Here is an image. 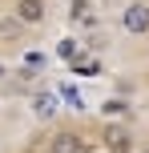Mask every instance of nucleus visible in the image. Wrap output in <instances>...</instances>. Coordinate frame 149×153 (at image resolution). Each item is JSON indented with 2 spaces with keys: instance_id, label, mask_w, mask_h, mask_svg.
Masks as SVG:
<instances>
[{
  "instance_id": "1",
  "label": "nucleus",
  "mask_w": 149,
  "mask_h": 153,
  "mask_svg": "<svg viewBox=\"0 0 149 153\" xmlns=\"http://www.w3.org/2000/svg\"><path fill=\"white\" fill-rule=\"evenodd\" d=\"M121 28L129 36H149V0H129L121 8Z\"/></svg>"
},
{
  "instance_id": "2",
  "label": "nucleus",
  "mask_w": 149,
  "mask_h": 153,
  "mask_svg": "<svg viewBox=\"0 0 149 153\" xmlns=\"http://www.w3.org/2000/svg\"><path fill=\"white\" fill-rule=\"evenodd\" d=\"M12 16L24 28H40L48 20V0H12Z\"/></svg>"
},
{
  "instance_id": "3",
  "label": "nucleus",
  "mask_w": 149,
  "mask_h": 153,
  "mask_svg": "<svg viewBox=\"0 0 149 153\" xmlns=\"http://www.w3.org/2000/svg\"><path fill=\"white\" fill-rule=\"evenodd\" d=\"M105 145H109V153H129L133 149V133L125 125H109L105 129Z\"/></svg>"
},
{
  "instance_id": "4",
  "label": "nucleus",
  "mask_w": 149,
  "mask_h": 153,
  "mask_svg": "<svg viewBox=\"0 0 149 153\" xmlns=\"http://www.w3.org/2000/svg\"><path fill=\"white\" fill-rule=\"evenodd\" d=\"M69 24H85V28H93V24H97L93 0H73V4H69Z\"/></svg>"
},
{
  "instance_id": "5",
  "label": "nucleus",
  "mask_w": 149,
  "mask_h": 153,
  "mask_svg": "<svg viewBox=\"0 0 149 153\" xmlns=\"http://www.w3.org/2000/svg\"><path fill=\"white\" fill-rule=\"evenodd\" d=\"M53 113H56V93H36L32 97V117L36 121H53Z\"/></svg>"
},
{
  "instance_id": "6",
  "label": "nucleus",
  "mask_w": 149,
  "mask_h": 153,
  "mask_svg": "<svg viewBox=\"0 0 149 153\" xmlns=\"http://www.w3.org/2000/svg\"><path fill=\"white\" fill-rule=\"evenodd\" d=\"M81 149V137L77 133H56L53 145H48V153H77Z\"/></svg>"
},
{
  "instance_id": "7",
  "label": "nucleus",
  "mask_w": 149,
  "mask_h": 153,
  "mask_svg": "<svg viewBox=\"0 0 149 153\" xmlns=\"http://www.w3.org/2000/svg\"><path fill=\"white\" fill-rule=\"evenodd\" d=\"M24 32H28V28H24V24L16 20L12 12H8V16H0V36H8V40H16V36H24Z\"/></svg>"
},
{
  "instance_id": "8",
  "label": "nucleus",
  "mask_w": 149,
  "mask_h": 153,
  "mask_svg": "<svg viewBox=\"0 0 149 153\" xmlns=\"http://www.w3.org/2000/svg\"><path fill=\"white\" fill-rule=\"evenodd\" d=\"M56 56L73 65V61H77V56H81V40H77V36H64L61 45H56Z\"/></svg>"
},
{
  "instance_id": "9",
  "label": "nucleus",
  "mask_w": 149,
  "mask_h": 153,
  "mask_svg": "<svg viewBox=\"0 0 149 153\" xmlns=\"http://www.w3.org/2000/svg\"><path fill=\"white\" fill-rule=\"evenodd\" d=\"M101 113H105V117H117V121H121V117H133V109H129V101L113 97V101H105V105H101Z\"/></svg>"
},
{
  "instance_id": "10",
  "label": "nucleus",
  "mask_w": 149,
  "mask_h": 153,
  "mask_svg": "<svg viewBox=\"0 0 149 153\" xmlns=\"http://www.w3.org/2000/svg\"><path fill=\"white\" fill-rule=\"evenodd\" d=\"M93 73H101V65H97L93 56H77V61H73V76H93Z\"/></svg>"
},
{
  "instance_id": "11",
  "label": "nucleus",
  "mask_w": 149,
  "mask_h": 153,
  "mask_svg": "<svg viewBox=\"0 0 149 153\" xmlns=\"http://www.w3.org/2000/svg\"><path fill=\"white\" fill-rule=\"evenodd\" d=\"M0 76H8V65H0Z\"/></svg>"
},
{
  "instance_id": "12",
  "label": "nucleus",
  "mask_w": 149,
  "mask_h": 153,
  "mask_svg": "<svg viewBox=\"0 0 149 153\" xmlns=\"http://www.w3.org/2000/svg\"><path fill=\"white\" fill-rule=\"evenodd\" d=\"M145 153H149V149H145Z\"/></svg>"
}]
</instances>
